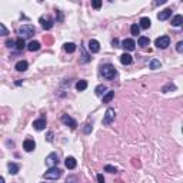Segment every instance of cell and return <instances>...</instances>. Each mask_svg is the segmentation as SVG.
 Segmentation results:
<instances>
[{"label": "cell", "mask_w": 183, "mask_h": 183, "mask_svg": "<svg viewBox=\"0 0 183 183\" xmlns=\"http://www.w3.org/2000/svg\"><path fill=\"white\" fill-rule=\"evenodd\" d=\"M23 149L26 150V152H33V150L36 149V143H34V140L26 139L23 142Z\"/></svg>", "instance_id": "8fae6325"}, {"label": "cell", "mask_w": 183, "mask_h": 183, "mask_svg": "<svg viewBox=\"0 0 183 183\" xmlns=\"http://www.w3.org/2000/svg\"><path fill=\"white\" fill-rule=\"evenodd\" d=\"M160 66H162V65H160V62L156 60V59L150 62V69H153V70H156V69H160Z\"/></svg>", "instance_id": "f546056e"}, {"label": "cell", "mask_w": 183, "mask_h": 183, "mask_svg": "<svg viewBox=\"0 0 183 183\" xmlns=\"http://www.w3.org/2000/svg\"><path fill=\"white\" fill-rule=\"evenodd\" d=\"M105 172H109V173H116V172H117V169H116L115 166H112V165H106V166H105Z\"/></svg>", "instance_id": "1f68e13d"}, {"label": "cell", "mask_w": 183, "mask_h": 183, "mask_svg": "<svg viewBox=\"0 0 183 183\" xmlns=\"http://www.w3.org/2000/svg\"><path fill=\"white\" fill-rule=\"evenodd\" d=\"M46 139H47V142H53V132H47Z\"/></svg>", "instance_id": "8d00e7d4"}, {"label": "cell", "mask_w": 183, "mask_h": 183, "mask_svg": "<svg viewBox=\"0 0 183 183\" xmlns=\"http://www.w3.org/2000/svg\"><path fill=\"white\" fill-rule=\"evenodd\" d=\"M169 90H176V86L173 85V83H167L166 86H163V87H162V92H163V93H167Z\"/></svg>", "instance_id": "83f0119b"}, {"label": "cell", "mask_w": 183, "mask_h": 183, "mask_svg": "<svg viewBox=\"0 0 183 183\" xmlns=\"http://www.w3.org/2000/svg\"><path fill=\"white\" fill-rule=\"evenodd\" d=\"M112 43H113V46H115V47H119V46H117V44H119V40H117V39H113Z\"/></svg>", "instance_id": "60d3db41"}, {"label": "cell", "mask_w": 183, "mask_h": 183, "mask_svg": "<svg viewBox=\"0 0 183 183\" xmlns=\"http://www.w3.org/2000/svg\"><path fill=\"white\" fill-rule=\"evenodd\" d=\"M115 97V92L110 90V92H106V95L103 96V103H109L112 99Z\"/></svg>", "instance_id": "d4e9b609"}, {"label": "cell", "mask_w": 183, "mask_h": 183, "mask_svg": "<svg viewBox=\"0 0 183 183\" xmlns=\"http://www.w3.org/2000/svg\"><path fill=\"white\" fill-rule=\"evenodd\" d=\"M176 50L179 52V53H182V52H183V42H179V43H177Z\"/></svg>", "instance_id": "d590c367"}, {"label": "cell", "mask_w": 183, "mask_h": 183, "mask_svg": "<svg viewBox=\"0 0 183 183\" xmlns=\"http://www.w3.org/2000/svg\"><path fill=\"white\" fill-rule=\"evenodd\" d=\"M106 90H107V87H106L105 85H99L95 89V92H96V95L97 96H103L106 93Z\"/></svg>", "instance_id": "4316f807"}, {"label": "cell", "mask_w": 183, "mask_h": 183, "mask_svg": "<svg viewBox=\"0 0 183 183\" xmlns=\"http://www.w3.org/2000/svg\"><path fill=\"white\" fill-rule=\"evenodd\" d=\"M14 67H16L17 72H26L27 67H29V63L26 60H20V62H17Z\"/></svg>", "instance_id": "9a60e30c"}, {"label": "cell", "mask_w": 183, "mask_h": 183, "mask_svg": "<svg viewBox=\"0 0 183 183\" xmlns=\"http://www.w3.org/2000/svg\"><path fill=\"white\" fill-rule=\"evenodd\" d=\"M77 182H79L77 176H73V175H70V176L66 179V183H77Z\"/></svg>", "instance_id": "d6a6232c"}, {"label": "cell", "mask_w": 183, "mask_h": 183, "mask_svg": "<svg viewBox=\"0 0 183 183\" xmlns=\"http://www.w3.org/2000/svg\"><path fill=\"white\" fill-rule=\"evenodd\" d=\"M92 6L95 7V9H100V6H102V2H100V0H95V2H92Z\"/></svg>", "instance_id": "836d02e7"}, {"label": "cell", "mask_w": 183, "mask_h": 183, "mask_svg": "<svg viewBox=\"0 0 183 183\" xmlns=\"http://www.w3.org/2000/svg\"><path fill=\"white\" fill-rule=\"evenodd\" d=\"M83 132H85L86 135H87V133H90L92 132V125H86V127L83 129Z\"/></svg>", "instance_id": "74e56055"}, {"label": "cell", "mask_w": 183, "mask_h": 183, "mask_svg": "<svg viewBox=\"0 0 183 183\" xmlns=\"http://www.w3.org/2000/svg\"><path fill=\"white\" fill-rule=\"evenodd\" d=\"M39 22H40L42 27H43L44 30H50L52 27H53V24H54V20L50 16H42Z\"/></svg>", "instance_id": "277c9868"}, {"label": "cell", "mask_w": 183, "mask_h": 183, "mask_svg": "<svg viewBox=\"0 0 183 183\" xmlns=\"http://www.w3.org/2000/svg\"><path fill=\"white\" fill-rule=\"evenodd\" d=\"M122 47L125 49V50L132 52V50H135L136 43H135V40H132V39H125V40L122 42Z\"/></svg>", "instance_id": "9c48e42d"}, {"label": "cell", "mask_w": 183, "mask_h": 183, "mask_svg": "<svg viewBox=\"0 0 183 183\" xmlns=\"http://www.w3.org/2000/svg\"><path fill=\"white\" fill-rule=\"evenodd\" d=\"M155 44H156V47L159 49H166L167 46L170 44V37L169 36H160L155 40Z\"/></svg>", "instance_id": "5b68a950"}, {"label": "cell", "mask_w": 183, "mask_h": 183, "mask_svg": "<svg viewBox=\"0 0 183 183\" xmlns=\"http://www.w3.org/2000/svg\"><path fill=\"white\" fill-rule=\"evenodd\" d=\"M39 49H40V43L37 40H32L30 43L27 44V50H30V52H37Z\"/></svg>", "instance_id": "ac0fdd59"}, {"label": "cell", "mask_w": 183, "mask_h": 183, "mask_svg": "<svg viewBox=\"0 0 183 183\" xmlns=\"http://www.w3.org/2000/svg\"><path fill=\"white\" fill-rule=\"evenodd\" d=\"M80 52H82L80 63H89V62H90V56H89V54H87V52H86L83 47H80Z\"/></svg>", "instance_id": "44dd1931"}, {"label": "cell", "mask_w": 183, "mask_h": 183, "mask_svg": "<svg viewBox=\"0 0 183 183\" xmlns=\"http://www.w3.org/2000/svg\"><path fill=\"white\" fill-rule=\"evenodd\" d=\"M0 183H4V177L3 176H0Z\"/></svg>", "instance_id": "b9f144b4"}, {"label": "cell", "mask_w": 183, "mask_h": 183, "mask_svg": "<svg viewBox=\"0 0 183 183\" xmlns=\"http://www.w3.org/2000/svg\"><path fill=\"white\" fill-rule=\"evenodd\" d=\"M132 62H133V57L129 53H123L122 56H120V63H122V65H130Z\"/></svg>", "instance_id": "2e32d148"}, {"label": "cell", "mask_w": 183, "mask_h": 183, "mask_svg": "<svg viewBox=\"0 0 183 183\" xmlns=\"http://www.w3.org/2000/svg\"><path fill=\"white\" fill-rule=\"evenodd\" d=\"M150 24H152V22H150V19H149V17H142L137 26H139V27H142V29H149V27H150Z\"/></svg>", "instance_id": "e0dca14e"}, {"label": "cell", "mask_w": 183, "mask_h": 183, "mask_svg": "<svg viewBox=\"0 0 183 183\" xmlns=\"http://www.w3.org/2000/svg\"><path fill=\"white\" fill-rule=\"evenodd\" d=\"M89 50H90L92 53H97V52L100 50V44H99V42L95 40V39H90V40H89Z\"/></svg>", "instance_id": "7c38bea8"}, {"label": "cell", "mask_w": 183, "mask_h": 183, "mask_svg": "<svg viewBox=\"0 0 183 183\" xmlns=\"http://www.w3.org/2000/svg\"><path fill=\"white\" fill-rule=\"evenodd\" d=\"M36 33V29H34V26H32V24H23V26H20V29H19V34H20L22 39H30L33 34Z\"/></svg>", "instance_id": "7a4b0ae2"}, {"label": "cell", "mask_w": 183, "mask_h": 183, "mask_svg": "<svg viewBox=\"0 0 183 183\" xmlns=\"http://www.w3.org/2000/svg\"><path fill=\"white\" fill-rule=\"evenodd\" d=\"M63 49H65L67 53H73L76 50V44L75 43H65L63 44Z\"/></svg>", "instance_id": "484cf974"}, {"label": "cell", "mask_w": 183, "mask_h": 183, "mask_svg": "<svg viewBox=\"0 0 183 183\" xmlns=\"http://www.w3.org/2000/svg\"><path fill=\"white\" fill-rule=\"evenodd\" d=\"M57 14H59L57 22H63V14H62V12H59V10H57Z\"/></svg>", "instance_id": "ab89813d"}, {"label": "cell", "mask_w": 183, "mask_h": 183, "mask_svg": "<svg viewBox=\"0 0 183 183\" xmlns=\"http://www.w3.org/2000/svg\"><path fill=\"white\" fill-rule=\"evenodd\" d=\"M14 44H16V42L10 40V39H9V40H6V46H7V47H14Z\"/></svg>", "instance_id": "e575fe53"}, {"label": "cell", "mask_w": 183, "mask_h": 183, "mask_svg": "<svg viewBox=\"0 0 183 183\" xmlns=\"http://www.w3.org/2000/svg\"><path fill=\"white\" fill-rule=\"evenodd\" d=\"M182 23H183V16H182V14H176V16L172 19V24L175 27L182 26Z\"/></svg>", "instance_id": "ffe728a7"}, {"label": "cell", "mask_w": 183, "mask_h": 183, "mask_svg": "<svg viewBox=\"0 0 183 183\" xmlns=\"http://www.w3.org/2000/svg\"><path fill=\"white\" fill-rule=\"evenodd\" d=\"M33 127L36 130H39V132H40V130H44V129H46V119L40 117V119H37V120H34V122H33Z\"/></svg>", "instance_id": "30bf717a"}, {"label": "cell", "mask_w": 183, "mask_h": 183, "mask_svg": "<svg viewBox=\"0 0 183 183\" xmlns=\"http://www.w3.org/2000/svg\"><path fill=\"white\" fill-rule=\"evenodd\" d=\"M14 46H16L17 50H23V49L26 47V42H24V39L19 37V39L16 40V44H14Z\"/></svg>", "instance_id": "cb8c5ba5"}, {"label": "cell", "mask_w": 183, "mask_h": 183, "mask_svg": "<svg viewBox=\"0 0 183 183\" xmlns=\"http://www.w3.org/2000/svg\"><path fill=\"white\" fill-rule=\"evenodd\" d=\"M115 117H116L115 109L109 107L107 110H106V113H105V117H103V125H110V123L115 120Z\"/></svg>", "instance_id": "8992f818"}, {"label": "cell", "mask_w": 183, "mask_h": 183, "mask_svg": "<svg viewBox=\"0 0 183 183\" xmlns=\"http://www.w3.org/2000/svg\"><path fill=\"white\" fill-rule=\"evenodd\" d=\"M65 165H66V167H67V169L73 170L76 166H77V162H76V159L73 156H67V157H66V160H65Z\"/></svg>", "instance_id": "4fadbf2b"}, {"label": "cell", "mask_w": 183, "mask_h": 183, "mask_svg": "<svg viewBox=\"0 0 183 183\" xmlns=\"http://www.w3.org/2000/svg\"><path fill=\"white\" fill-rule=\"evenodd\" d=\"M7 169H9V173H10V175H17V172H19V166L13 162L7 163Z\"/></svg>", "instance_id": "d6986e66"}, {"label": "cell", "mask_w": 183, "mask_h": 183, "mask_svg": "<svg viewBox=\"0 0 183 183\" xmlns=\"http://www.w3.org/2000/svg\"><path fill=\"white\" fill-rule=\"evenodd\" d=\"M9 34V30H7V27L4 26L3 23H0V36H6Z\"/></svg>", "instance_id": "4dcf8cb0"}, {"label": "cell", "mask_w": 183, "mask_h": 183, "mask_svg": "<svg viewBox=\"0 0 183 183\" xmlns=\"http://www.w3.org/2000/svg\"><path fill=\"white\" fill-rule=\"evenodd\" d=\"M130 32H132L133 36H137V34L140 33V27L137 26V24H132V27H130Z\"/></svg>", "instance_id": "f1b7e54d"}, {"label": "cell", "mask_w": 183, "mask_h": 183, "mask_svg": "<svg viewBox=\"0 0 183 183\" xmlns=\"http://www.w3.org/2000/svg\"><path fill=\"white\" fill-rule=\"evenodd\" d=\"M97 183H105V177H103V175H97Z\"/></svg>", "instance_id": "f35d334b"}, {"label": "cell", "mask_w": 183, "mask_h": 183, "mask_svg": "<svg viewBox=\"0 0 183 183\" xmlns=\"http://www.w3.org/2000/svg\"><path fill=\"white\" fill-rule=\"evenodd\" d=\"M57 163H59V156H57V153H50V155L46 157V165H47L49 167L57 166Z\"/></svg>", "instance_id": "ba28073f"}, {"label": "cell", "mask_w": 183, "mask_h": 183, "mask_svg": "<svg viewBox=\"0 0 183 183\" xmlns=\"http://www.w3.org/2000/svg\"><path fill=\"white\" fill-rule=\"evenodd\" d=\"M102 76L106 79V80H113L115 79V76L117 75V70H116V67L113 65H110V63H106V65H103L102 67Z\"/></svg>", "instance_id": "6da1fadb"}, {"label": "cell", "mask_w": 183, "mask_h": 183, "mask_svg": "<svg viewBox=\"0 0 183 183\" xmlns=\"http://www.w3.org/2000/svg\"><path fill=\"white\" fill-rule=\"evenodd\" d=\"M62 122L65 123L66 126H69L70 129H73V130L77 127V122H76L73 117H70L69 115H63V116H62Z\"/></svg>", "instance_id": "52a82bcc"}, {"label": "cell", "mask_w": 183, "mask_h": 183, "mask_svg": "<svg viewBox=\"0 0 183 183\" xmlns=\"http://www.w3.org/2000/svg\"><path fill=\"white\" fill-rule=\"evenodd\" d=\"M86 87H87V82L86 80H79L76 83V90H79V92L86 90Z\"/></svg>", "instance_id": "603a6c76"}, {"label": "cell", "mask_w": 183, "mask_h": 183, "mask_svg": "<svg viewBox=\"0 0 183 183\" xmlns=\"http://www.w3.org/2000/svg\"><path fill=\"white\" fill-rule=\"evenodd\" d=\"M137 43H139V46H142V47H146V46L150 44V40H149V37H146V36H140Z\"/></svg>", "instance_id": "7402d4cb"}, {"label": "cell", "mask_w": 183, "mask_h": 183, "mask_svg": "<svg viewBox=\"0 0 183 183\" xmlns=\"http://www.w3.org/2000/svg\"><path fill=\"white\" fill-rule=\"evenodd\" d=\"M62 176V170L59 169V167H49V170L43 175L44 179H47V180H57L59 177Z\"/></svg>", "instance_id": "3957f363"}, {"label": "cell", "mask_w": 183, "mask_h": 183, "mask_svg": "<svg viewBox=\"0 0 183 183\" xmlns=\"http://www.w3.org/2000/svg\"><path fill=\"white\" fill-rule=\"evenodd\" d=\"M170 16H172V9H165V10H162L157 14V19L159 20H167Z\"/></svg>", "instance_id": "5bb4252c"}]
</instances>
